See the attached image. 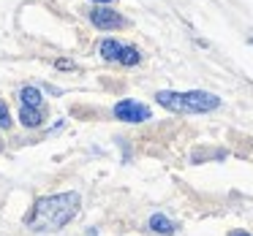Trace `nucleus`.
Returning a JSON list of instances; mask_svg holds the SVG:
<instances>
[{"label":"nucleus","instance_id":"4468645a","mask_svg":"<svg viewBox=\"0 0 253 236\" xmlns=\"http://www.w3.org/2000/svg\"><path fill=\"white\" fill-rule=\"evenodd\" d=\"M251 44H253V38H251Z\"/></svg>","mask_w":253,"mask_h":236},{"label":"nucleus","instance_id":"7ed1b4c3","mask_svg":"<svg viewBox=\"0 0 253 236\" xmlns=\"http://www.w3.org/2000/svg\"><path fill=\"white\" fill-rule=\"evenodd\" d=\"M115 117L123 122H144L150 120V109L144 103H139V101H120L115 106Z\"/></svg>","mask_w":253,"mask_h":236},{"label":"nucleus","instance_id":"20e7f679","mask_svg":"<svg viewBox=\"0 0 253 236\" xmlns=\"http://www.w3.org/2000/svg\"><path fill=\"white\" fill-rule=\"evenodd\" d=\"M90 22H93L98 30H117V28H123V25H126V19H123L115 8L98 6V8H93V11H90Z\"/></svg>","mask_w":253,"mask_h":236},{"label":"nucleus","instance_id":"f8f14e48","mask_svg":"<svg viewBox=\"0 0 253 236\" xmlns=\"http://www.w3.org/2000/svg\"><path fill=\"white\" fill-rule=\"evenodd\" d=\"M231 236H251V234H242V231H240V234H231Z\"/></svg>","mask_w":253,"mask_h":236},{"label":"nucleus","instance_id":"9b49d317","mask_svg":"<svg viewBox=\"0 0 253 236\" xmlns=\"http://www.w3.org/2000/svg\"><path fill=\"white\" fill-rule=\"evenodd\" d=\"M55 66L60 68V71H71V68H74V63H71V60H57Z\"/></svg>","mask_w":253,"mask_h":236},{"label":"nucleus","instance_id":"0eeeda50","mask_svg":"<svg viewBox=\"0 0 253 236\" xmlns=\"http://www.w3.org/2000/svg\"><path fill=\"white\" fill-rule=\"evenodd\" d=\"M19 98H22V106L41 109V101H44V95H41L39 87H22V90H19Z\"/></svg>","mask_w":253,"mask_h":236},{"label":"nucleus","instance_id":"f257e3e1","mask_svg":"<svg viewBox=\"0 0 253 236\" xmlns=\"http://www.w3.org/2000/svg\"><path fill=\"white\" fill-rule=\"evenodd\" d=\"M79 193H60V196H46L41 201H36L33 214L28 217L30 228L33 231H44V234H52V231H60L63 225H68L74 220V214L79 212Z\"/></svg>","mask_w":253,"mask_h":236},{"label":"nucleus","instance_id":"6e6552de","mask_svg":"<svg viewBox=\"0 0 253 236\" xmlns=\"http://www.w3.org/2000/svg\"><path fill=\"white\" fill-rule=\"evenodd\" d=\"M150 228H153L155 234H164V236L174 234V223H171L169 217H164V214H153V217H150Z\"/></svg>","mask_w":253,"mask_h":236},{"label":"nucleus","instance_id":"f03ea898","mask_svg":"<svg viewBox=\"0 0 253 236\" xmlns=\"http://www.w3.org/2000/svg\"><path fill=\"white\" fill-rule=\"evenodd\" d=\"M164 109L169 111H180V114H207L215 111L220 106V98L212 93H204V90H191V93H171V90H161L155 95Z\"/></svg>","mask_w":253,"mask_h":236},{"label":"nucleus","instance_id":"39448f33","mask_svg":"<svg viewBox=\"0 0 253 236\" xmlns=\"http://www.w3.org/2000/svg\"><path fill=\"white\" fill-rule=\"evenodd\" d=\"M120 49H123V44H120V41H115V38L101 41V46H98L101 57H104V60H109V63H117V57H120Z\"/></svg>","mask_w":253,"mask_h":236},{"label":"nucleus","instance_id":"9d476101","mask_svg":"<svg viewBox=\"0 0 253 236\" xmlns=\"http://www.w3.org/2000/svg\"><path fill=\"white\" fill-rule=\"evenodd\" d=\"M0 128H11V114H8L3 101H0Z\"/></svg>","mask_w":253,"mask_h":236},{"label":"nucleus","instance_id":"423d86ee","mask_svg":"<svg viewBox=\"0 0 253 236\" xmlns=\"http://www.w3.org/2000/svg\"><path fill=\"white\" fill-rule=\"evenodd\" d=\"M19 120H22L25 128H39L41 122H44V117H41V109H33V106H22V109H19Z\"/></svg>","mask_w":253,"mask_h":236},{"label":"nucleus","instance_id":"1a4fd4ad","mask_svg":"<svg viewBox=\"0 0 253 236\" xmlns=\"http://www.w3.org/2000/svg\"><path fill=\"white\" fill-rule=\"evenodd\" d=\"M139 60H142V55H139V49H136V46H126V44H123V49H120V57H117V63H123V66H136Z\"/></svg>","mask_w":253,"mask_h":236},{"label":"nucleus","instance_id":"ddd939ff","mask_svg":"<svg viewBox=\"0 0 253 236\" xmlns=\"http://www.w3.org/2000/svg\"><path fill=\"white\" fill-rule=\"evenodd\" d=\"M95 3H112V0H95Z\"/></svg>","mask_w":253,"mask_h":236}]
</instances>
